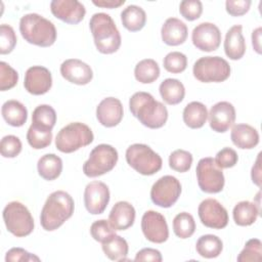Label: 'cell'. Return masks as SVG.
Returning a JSON list of instances; mask_svg holds the SVG:
<instances>
[{"mask_svg":"<svg viewBox=\"0 0 262 262\" xmlns=\"http://www.w3.org/2000/svg\"><path fill=\"white\" fill-rule=\"evenodd\" d=\"M131 114L145 127L159 129L168 120L167 107L155 97L144 91L134 93L129 100Z\"/></svg>","mask_w":262,"mask_h":262,"instance_id":"obj_1","label":"cell"},{"mask_svg":"<svg viewBox=\"0 0 262 262\" xmlns=\"http://www.w3.org/2000/svg\"><path fill=\"white\" fill-rule=\"evenodd\" d=\"M73 198L63 190H56L47 198L40 215V223L46 231L59 228L74 213Z\"/></svg>","mask_w":262,"mask_h":262,"instance_id":"obj_2","label":"cell"},{"mask_svg":"<svg viewBox=\"0 0 262 262\" xmlns=\"http://www.w3.org/2000/svg\"><path fill=\"white\" fill-rule=\"evenodd\" d=\"M89 28L93 36L96 49L102 54H112L121 46L120 32L112 18L104 12L94 13L89 21Z\"/></svg>","mask_w":262,"mask_h":262,"instance_id":"obj_3","label":"cell"},{"mask_svg":"<svg viewBox=\"0 0 262 262\" xmlns=\"http://www.w3.org/2000/svg\"><path fill=\"white\" fill-rule=\"evenodd\" d=\"M19 32L30 44L49 47L56 40V29L52 21L38 13H27L20 17Z\"/></svg>","mask_w":262,"mask_h":262,"instance_id":"obj_4","label":"cell"},{"mask_svg":"<svg viewBox=\"0 0 262 262\" xmlns=\"http://www.w3.org/2000/svg\"><path fill=\"white\" fill-rule=\"evenodd\" d=\"M93 139V132L86 124L73 122L58 131L55 137V146L61 152L71 154L89 145Z\"/></svg>","mask_w":262,"mask_h":262,"instance_id":"obj_5","label":"cell"},{"mask_svg":"<svg viewBox=\"0 0 262 262\" xmlns=\"http://www.w3.org/2000/svg\"><path fill=\"white\" fill-rule=\"evenodd\" d=\"M125 156L128 165L139 174L145 176L156 174L163 165L160 155L143 143L131 144L126 149Z\"/></svg>","mask_w":262,"mask_h":262,"instance_id":"obj_6","label":"cell"},{"mask_svg":"<svg viewBox=\"0 0 262 262\" xmlns=\"http://www.w3.org/2000/svg\"><path fill=\"white\" fill-rule=\"evenodd\" d=\"M7 230L16 237H24L34 230V219L29 209L20 202L8 203L2 213Z\"/></svg>","mask_w":262,"mask_h":262,"instance_id":"obj_7","label":"cell"},{"mask_svg":"<svg viewBox=\"0 0 262 262\" xmlns=\"http://www.w3.org/2000/svg\"><path fill=\"white\" fill-rule=\"evenodd\" d=\"M119 159L117 149L105 143L96 145L83 165V172L87 177L94 178L112 171Z\"/></svg>","mask_w":262,"mask_h":262,"instance_id":"obj_8","label":"cell"},{"mask_svg":"<svg viewBox=\"0 0 262 262\" xmlns=\"http://www.w3.org/2000/svg\"><path fill=\"white\" fill-rule=\"evenodd\" d=\"M230 72L229 63L220 56H203L192 68L194 78L203 83L223 82L229 78Z\"/></svg>","mask_w":262,"mask_h":262,"instance_id":"obj_9","label":"cell"},{"mask_svg":"<svg viewBox=\"0 0 262 262\" xmlns=\"http://www.w3.org/2000/svg\"><path fill=\"white\" fill-rule=\"evenodd\" d=\"M198 184L202 191L206 193H218L222 191L225 178L221 168L217 166L211 157L203 158L199 161L195 169Z\"/></svg>","mask_w":262,"mask_h":262,"instance_id":"obj_10","label":"cell"},{"mask_svg":"<svg viewBox=\"0 0 262 262\" xmlns=\"http://www.w3.org/2000/svg\"><path fill=\"white\" fill-rule=\"evenodd\" d=\"M181 193V184L179 180L172 175H165L159 178L151 186V202L161 208L172 207L179 199Z\"/></svg>","mask_w":262,"mask_h":262,"instance_id":"obj_11","label":"cell"},{"mask_svg":"<svg viewBox=\"0 0 262 262\" xmlns=\"http://www.w3.org/2000/svg\"><path fill=\"white\" fill-rule=\"evenodd\" d=\"M201 222L209 228L222 229L228 224L227 210L215 199H206L198 208Z\"/></svg>","mask_w":262,"mask_h":262,"instance_id":"obj_12","label":"cell"},{"mask_svg":"<svg viewBox=\"0 0 262 262\" xmlns=\"http://www.w3.org/2000/svg\"><path fill=\"white\" fill-rule=\"evenodd\" d=\"M141 229L145 238L155 244H163L169 237L166 218L161 213L149 210L141 218Z\"/></svg>","mask_w":262,"mask_h":262,"instance_id":"obj_13","label":"cell"},{"mask_svg":"<svg viewBox=\"0 0 262 262\" xmlns=\"http://www.w3.org/2000/svg\"><path fill=\"white\" fill-rule=\"evenodd\" d=\"M191 41L201 51H215L221 43V32L212 23H201L192 30Z\"/></svg>","mask_w":262,"mask_h":262,"instance_id":"obj_14","label":"cell"},{"mask_svg":"<svg viewBox=\"0 0 262 262\" xmlns=\"http://www.w3.org/2000/svg\"><path fill=\"white\" fill-rule=\"evenodd\" d=\"M110 202L108 186L101 181L88 183L84 190V205L86 210L92 215L104 212Z\"/></svg>","mask_w":262,"mask_h":262,"instance_id":"obj_15","label":"cell"},{"mask_svg":"<svg viewBox=\"0 0 262 262\" xmlns=\"http://www.w3.org/2000/svg\"><path fill=\"white\" fill-rule=\"evenodd\" d=\"M52 86V76L50 71L42 66H33L25 74L24 87L33 95L47 93Z\"/></svg>","mask_w":262,"mask_h":262,"instance_id":"obj_16","label":"cell"},{"mask_svg":"<svg viewBox=\"0 0 262 262\" xmlns=\"http://www.w3.org/2000/svg\"><path fill=\"white\" fill-rule=\"evenodd\" d=\"M50 10L56 18L70 25L79 24L86 14L85 6L78 0H53Z\"/></svg>","mask_w":262,"mask_h":262,"instance_id":"obj_17","label":"cell"},{"mask_svg":"<svg viewBox=\"0 0 262 262\" xmlns=\"http://www.w3.org/2000/svg\"><path fill=\"white\" fill-rule=\"evenodd\" d=\"M209 124L213 131L218 133L226 132L235 122V108L228 101L215 103L208 113Z\"/></svg>","mask_w":262,"mask_h":262,"instance_id":"obj_18","label":"cell"},{"mask_svg":"<svg viewBox=\"0 0 262 262\" xmlns=\"http://www.w3.org/2000/svg\"><path fill=\"white\" fill-rule=\"evenodd\" d=\"M60 74L67 81L76 85H86L93 78L90 66L77 58L64 60L60 66Z\"/></svg>","mask_w":262,"mask_h":262,"instance_id":"obj_19","label":"cell"},{"mask_svg":"<svg viewBox=\"0 0 262 262\" xmlns=\"http://www.w3.org/2000/svg\"><path fill=\"white\" fill-rule=\"evenodd\" d=\"M124 110L122 102L116 97L103 98L96 107L98 122L107 128L117 126L123 119Z\"/></svg>","mask_w":262,"mask_h":262,"instance_id":"obj_20","label":"cell"},{"mask_svg":"<svg viewBox=\"0 0 262 262\" xmlns=\"http://www.w3.org/2000/svg\"><path fill=\"white\" fill-rule=\"evenodd\" d=\"M135 215V209L130 203L120 201L112 208L108 215V222L115 230H126L133 225Z\"/></svg>","mask_w":262,"mask_h":262,"instance_id":"obj_21","label":"cell"},{"mask_svg":"<svg viewBox=\"0 0 262 262\" xmlns=\"http://www.w3.org/2000/svg\"><path fill=\"white\" fill-rule=\"evenodd\" d=\"M188 29L186 25L176 17H169L161 29L162 40L169 46H178L186 41Z\"/></svg>","mask_w":262,"mask_h":262,"instance_id":"obj_22","label":"cell"},{"mask_svg":"<svg viewBox=\"0 0 262 262\" xmlns=\"http://www.w3.org/2000/svg\"><path fill=\"white\" fill-rule=\"evenodd\" d=\"M224 52L232 60L241 59L246 52V41L241 25L232 26L225 35Z\"/></svg>","mask_w":262,"mask_h":262,"instance_id":"obj_23","label":"cell"},{"mask_svg":"<svg viewBox=\"0 0 262 262\" xmlns=\"http://www.w3.org/2000/svg\"><path fill=\"white\" fill-rule=\"evenodd\" d=\"M230 138L232 143L241 149H252L259 143V133L249 124H236L232 127Z\"/></svg>","mask_w":262,"mask_h":262,"instance_id":"obj_24","label":"cell"},{"mask_svg":"<svg viewBox=\"0 0 262 262\" xmlns=\"http://www.w3.org/2000/svg\"><path fill=\"white\" fill-rule=\"evenodd\" d=\"M1 114L4 121L12 127L23 126L28 119L27 107L15 99L5 101L1 107Z\"/></svg>","mask_w":262,"mask_h":262,"instance_id":"obj_25","label":"cell"},{"mask_svg":"<svg viewBox=\"0 0 262 262\" xmlns=\"http://www.w3.org/2000/svg\"><path fill=\"white\" fill-rule=\"evenodd\" d=\"M182 118L187 127L191 129H200L205 125L208 119L207 107L200 101H191L185 105Z\"/></svg>","mask_w":262,"mask_h":262,"instance_id":"obj_26","label":"cell"},{"mask_svg":"<svg viewBox=\"0 0 262 262\" xmlns=\"http://www.w3.org/2000/svg\"><path fill=\"white\" fill-rule=\"evenodd\" d=\"M159 91L163 100L170 105L180 103L185 95V88L183 84L179 80L172 78L165 79L160 84Z\"/></svg>","mask_w":262,"mask_h":262,"instance_id":"obj_27","label":"cell"},{"mask_svg":"<svg viewBox=\"0 0 262 262\" xmlns=\"http://www.w3.org/2000/svg\"><path fill=\"white\" fill-rule=\"evenodd\" d=\"M260 214V208L250 201H242L237 203L232 211L235 224L238 226H250L256 222Z\"/></svg>","mask_w":262,"mask_h":262,"instance_id":"obj_28","label":"cell"},{"mask_svg":"<svg viewBox=\"0 0 262 262\" xmlns=\"http://www.w3.org/2000/svg\"><path fill=\"white\" fill-rule=\"evenodd\" d=\"M37 169L43 179L48 181L54 180L61 174L62 160L54 154H46L39 159Z\"/></svg>","mask_w":262,"mask_h":262,"instance_id":"obj_29","label":"cell"},{"mask_svg":"<svg viewBox=\"0 0 262 262\" xmlns=\"http://www.w3.org/2000/svg\"><path fill=\"white\" fill-rule=\"evenodd\" d=\"M123 27L130 32H137L143 29L146 23L145 11L137 5H128L121 12Z\"/></svg>","mask_w":262,"mask_h":262,"instance_id":"obj_30","label":"cell"},{"mask_svg":"<svg viewBox=\"0 0 262 262\" xmlns=\"http://www.w3.org/2000/svg\"><path fill=\"white\" fill-rule=\"evenodd\" d=\"M195 250L198 254L207 259L218 257L223 250L222 241L214 234H205L199 237L195 244Z\"/></svg>","mask_w":262,"mask_h":262,"instance_id":"obj_31","label":"cell"},{"mask_svg":"<svg viewBox=\"0 0 262 262\" xmlns=\"http://www.w3.org/2000/svg\"><path fill=\"white\" fill-rule=\"evenodd\" d=\"M102 251L104 255L113 261L126 260L128 255V243L125 238L118 234H114L111 238L102 243Z\"/></svg>","mask_w":262,"mask_h":262,"instance_id":"obj_32","label":"cell"},{"mask_svg":"<svg viewBox=\"0 0 262 262\" xmlns=\"http://www.w3.org/2000/svg\"><path fill=\"white\" fill-rule=\"evenodd\" d=\"M134 76L135 79L142 84L152 83L160 77V67L155 59H142L136 63Z\"/></svg>","mask_w":262,"mask_h":262,"instance_id":"obj_33","label":"cell"},{"mask_svg":"<svg viewBox=\"0 0 262 262\" xmlns=\"http://www.w3.org/2000/svg\"><path fill=\"white\" fill-rule=\"evenodd\" d=\"M56 123V113L49 104H40L32 115V124L41 128L52 130Z\"/></svg>","mask_w":262,"mask_h":262,"instance_id":"obj_34","label":"cell"},{"mask_svg":"<svg viewBox=\"0 0 262 262\" xmlns=\"http://www.w3.org/2000/svg\"><path fill=\"white\" fill-rule=\"evenodd\" d=\"M173 231L182 239L190 237L195 231V221L192 215L187 212L177 214L173 219Z\"/></svg>","mask_w":262,"mask_h":262,"instance_id":"obj_35","label":"cell"},{"mask_svg":"<svg viewBox=\"0 0 262 262\" xmlns=\"http://www.w3.org/2000/svg\"><path fill=\"white\" fill-rule=\"evenodd\" d=\"M28 143L35 149H42L50 145L52 140V130L31 125L27 132Z\"/></svg>","mask_w":262,"mask_h":262,"instance_id":"obj_36","label":"cell"},{"mask_svg":"<svg viewBox=\"0 0 262 262\" xmlns=\"http://www.w3.org/2000/svg\"><path fill=\"white\" fill-rule=\"evenodd\" d=\"M192 155L184 149H176L169 156V166L172 170L184 173L191 168Z\"/></svg>","mask_w":262,"mask_h":262,"instance_id":"obj_37","label":"cell"},{"mask_svg":"<svg viewBox=\"0 0 262 262\" xmlns=\"http://www.w3.org/2000/svg\"><path fill=\"white\" fill-rule=\"evenodd\" d=\"M262 259V243L259 238L249 239L237 256L238 262H259Z\"/></svg>","mask_w":262,"mask_h":262,"instance_id":"obj_38","label":"cell"},{"mask_svg":"<svg viewBox=\"0 0 262 262\" xmlns=\"http://www.w3.org/2000/svg\"><path fill=\"white\" fill-rule=\"evenodd\" d=\"M164 69L172 74H180L185 71L187 67V57L184 53L179 51L169 52L163 60Z\"/></svg>","mask_w":262,"mask_h":262,"instance_id":"obj_39","label":"cell"},{"mask_svg":"<svg viewBox=\"0 0 262 262\" xmlns=\"http://www.w3.org/2000/svg\"><path fill=\"white\" fill-rule=\"evenodd\" d=\"M90 234L91 236L99 243H104L108 238H111L114 234H116V230L111 225L108 220L100 219L94 221L90 226Z\"/></svg>","mask_w":262,"mask_h":262,"instance_id":"obj_40","label":"cell"},{"mask_svg":"<svg viewBox=\"0 0 262 262\" xmlns=\"http://www.w3.org/2000/svg\"><path fill=\"white\" fill-rule=\"evenodd\" d=\"M16 35L11 26L2 24L0 26V53H10L16 45Z\"/></svg>","mask_w":262,"mask_h":262,"instance_id":"obj_41","label":"cell"},{"mask_svg":"<svg viewBox=\"0 0 262 262\" xmlns=\"http://www.w3.org/2000/svg\"><path fill=\"white\" fill-rule=\"evenodd\" d=\"M18 81L17 72L7 62L0 61V90L6 91L13 88Z\"/></svg>","mask_w":262,"mask_h":262,"instance_id":"obj_42","label":"cell"},{"mask_svg":"<svg viewBox=\"0 0 262 262\" xmlns=\"http://www.w3.org/2000/svg\"><path fill=\"white\" fill-rule=\"evenodd\" d=\"M21 147V141L15 135H6L0 142V152L4 158H15L20 154Z\"/></svg>","mask_w":262,"mask_h":262,"instance_id":"obj_43","label":"cell"},{"mask_svg":"<svg viewBox=\"0 0 262 262\" xmlns=\"http://www.w3.org/2000/svg\"><path fill=\"white\" fill-rule=\"evenodd\" d=\"M180 14L187 20L198 19L203 12V4L200 0H184L179 4Z\"/></svg>","mask_w":262,"mask_h":262,"instance_id":"obj_44","label":"cell"},{"mask_svg":"<svg viewBox=\"0 0 262 262\" xmlns=\"http://www.w3.org/2000/svg\"><path fill=\"white\" fill-rule=\"evenodd\" d=\"M217 166L221 169H228L232 168L236 165L238 161V156L236 151L231 147H224L219 150L214 159Z\"/></svg>","mask_w":262,"mask_h":262,"instance_id":"obj_45","label":"cell"},{"mask_svg":"<svg viewBox=\"0 0 262 262\" xmlns=\"http://www.w3.org/2000/svg\"><path fill=\"white\" fill-rule=\"evenodd\" d=\"M6 262H17V261H40V258L34 254L29 253L23 248H11L7 251L5 256Z\"/></svg>","mask_w":262,"mask_h":262,"instance_id":"obj_46","label":"cell"},{"mask_svg":"<svg viewBox=\"0 0 262 262\" xmlns=\"http://www.w3.org/2000/svg\"><path fill=\"white\" fill-rule=\"evenodd\" d=\"M251 3L250 0H227L225 9L231 16H242L249 11Z\"/></svg>","mask_w":262,"mask_h":262,"instance_id":"obj_47","label":"cell"},{"mask_svg":"<svg viewBox=\"0 0 262 262\" xmlns=\"http://www.w3.org/2000/svg\"><path fill=\"white\" fill-rule=\"evenodd\" d=\"M134 260L135 261L161 262L163 260V257L159 250H156L152 248H144L136 253Z\"/></svg>","mask_w":262,"mask_h":262,"instance_id":"obj_48","label":"cell"},{"mask_svg":"<svg viewBox=\"0 0 262 262\" xmlns=\"http://www.w3.org/2000/svg\"><path fill=\"white\" fill-rule=\"evenodd\" d=\"M260 156L261 152L258 154V157L256 159L255 164L252 167L251 171V177L253 183H255L258 187H261V166H260Z\"/></svg>","mask_w":262,"mask_h":262,"instance_id":"obj_49","label":"cell"},{"mask_svg":"<svg viewBox=\"0 0 262 262\" xmlns=\"http://www.w3.org/2000/svg\"><path fill=\"white\" fill-rule=\"evenodd\" d=\"M92 3L95 6L102 8H117L125 3V0H93Z\"/></svg>","mask_w":262,"mask_h":262,"instance_id":"obj_50","label":"cell"},{"mask_svg":"<svg viewBox=\"0 0 262 262\" xmlns=\"http://www.w3.org/2000/svg\"><path fill=\"white\" fill-rule=\"evenodd\" d=\"M261 33L262 29L260 27L255 29L252 33V45L258 54H261Z\"/></svg>","mask_w":262,"mask_h":262,"instance_id":"obj_51","label":"cell"}]
</instances>
